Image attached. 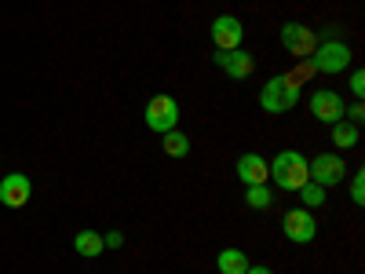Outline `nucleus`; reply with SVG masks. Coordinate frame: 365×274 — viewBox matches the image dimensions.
Here are the masks:
<instances>
[{
  "mask_svg": "<svg viewBox=\"0 0 365 274\" xmlns=\"http://www.w3.org/2000/svg\"><path fill=\"white\" fill-rule=\"evenodd\" d=\"M73 249L81 253V256H103V234H96V230H81L77 238H73Z\"/></svg>",
  "mask_w": 365,
  "mask_h": 274,
  "instance_id": "nucleus-14",
  "label": "nucleus"
},
{
  "mask_svg": "<svg viewBox=\"0 0 365 274\" xmlns=\"http://www.w3.org/2000/svg\"><path fill=\"white\" fill-rule=\"evenodd\" d=\"M311 113H314V121L336 125V121H344V99L336 96V91L322 88V91H314V96H311Z\"/></svg>",
  "mask_w": 365,
  "mask_h": 274,
  "instance_id": "nucleus-10",
  "label": "nucleus"
},
{
  "mask_svg": "<svg viewBox=\"0 0 365 274\" xmlns=\"http://www.w3.org/2000/svg\"><path fill=\"white\" fill-rule=\"evenodd\" d=\"M299 103V81L292 73H278L259 88V106L267 113H289Z\"/></svg>",
  "mask_w": 365,
  "mask_h": 274,
  "instance_id": "nucleus-2",
  "label": "nucleus"
},
{
  "mask_svg": "<svg viewBox=\"0 0 365 274\" xmlns=\"http://www.w3.org/2000/svg\"><path fill=\"white\" fill-rule=\"evenodd\" d=\"M161 150L168 158H187L190 154V139L182 136L179 128H172V132H165V139H161Z\"/></svg>",
  "mask_w": 365,
  "mask_h": 274,
  "instance_id": "nucleus-16",
  "label": "nucleus"
},
{
  "mask_svg": "<svg viewBox=\"0 0 365 274\" xmlns=\"http://www.w3.org/2000/svg\"><path fill=\"white\" fill-rule=\"evenodd\" d=\"M358 125H351V121H336V125H332V143H336L340 150H354L358 146Z\"/></svg>",
  "mask_w": 365,
  "mask_h": 274,
  "instance_id": "nucleus-15",
  "label": "nucleus"
},
{
  "mask_svg": "<svg viewBox=\"0 0 365 274\" xmlns=\"http://www.w3.org/2000/svg\"><path fill=\"white\" fill-rule=\"evenodd\" d=\"M241 37H245V26H241V19L220 15L216 22H212V44H216L220 51H237V48H241Z\"/></svg>",
  "mask_w": 365,
  "mask_h": 274,
  "instance_id": "nucleus-9",
  "label": "nucleus"
},
{
  "mask_svg": "<svg viewBox=\"0 0 365 274\" xmlns=\"http://www.w3.org/2000/svg\"><path fill=\"white\" fill-rule=\"evenodd\" d=\"M216 66L227 70L234 81H245L256 70V59L249 51H216Z\"/></svg>",
  "mask_w": 365,
  "mask_h": 274,
  "instance_id": "nucleus-12",
  "label": "nucleus"
},
{
  "mask_svg": "<svg viewBox=\"0 0 365 274\" xmlns=\"http://www.w3.org/2000/svg\"><path fill=\"white\" fill-rule=\"evenodd\" d=\"M245 274H274V270H270V267H263V263H256V267L249 263V270H245Z\"/></svg>",
  "mask_w": 365,
  "mask_h": 274,
  "instance_id": "nucleus-23",
  "label": "nucleus"
},
{
  "mask_svg": "<svg viewBox=\"0 0 365 274\" xmlns=\"http://www.w3.org/2000/svg\"><path fill=\"white\" fill-rule=\"evenodd\" d=\"M307 172H311V183H318V187H336V183H344L347 176V165L340 154H314V161H307Z\"/></svg>",
  "mask_w": 365,
  "mask_h": 274,
  "instance_id": "nucleus-6",
  "label": "nucleus"
},
{
  "mask_svg": "<svg viewBox=\"0 0 365 274\" xmlns=\"http://www.w3.org/2000/svg\"><path fill=\"white\" fill-rule=\"evenodd\" d=\"M103 245H106V249H120V245H125V234H120V230L103 234Z\"/></svg>",
  "mask_w": 365,
  "mask_h": 274,
  "instance_id": "nucleus-22",
  "label": "nucleus"
},
{
  "mask_svg": "<svg viewBox=\"0 0 365 274\" xmlns=\"http://www.w3.org/2000/svg\"><path fill=\"white\" fill-rule=\"evenodd\" d=\"M344 113H347V121H351V125H358V121L365 117V106H361V99H358V103H351V106H344Z\"/></svg>",
  "mask_w": 365,
  "mask_h": 274,
  "instance_id": "nucleus-21",
  "label": "nucleus"
},
{
  "mask_svg": "<svg viewBox=\"0 0 365 274\" xmlns=\"http://www.w3.org/2000/svg\"><path fill=\"white\" fill-rule=\"evenodd\" d=\"M267 168H270V179H274V187H278V191H299L303 183L311 179L307 158H303L299 150H282L274 161H267Z\"/></svg>",
  "mask_w": 365,
  "mask_h": 274,
  "instance_id": "nucleus-1",
  "label": "nucleus"
},
{
  "mask_svg": "<svg viewBox=\"0 0 365 274\" xmlns=\"http://www.w3.org/2000/svg\"><path fill=\"white\" fill-rule=\"evenodd\" d=\"M216 267H220V274H245L249 270V256L241 249H223L216 256Z\"/></svg>",
  "mask_w": 365,
  "mask_h": 274,
  "instance_id": "nucleus-13",
  "label": "nucleus"
},
{
  "mask_svg": "<svg viewBox=\"0 0 365 274\" xmlns=\"http://www.w3.org/2000/svg\"><path fill=\"white\" fill-rule=\"evenodd\" d=\"M282 230L289 241H296V245H307V241H314L318 234V223L311 216V208H289L285 220H282Z\"/></svg>",
  "mask_w": 365,
  "mask_h": 274,
  "instance_id": "nucleus-7",
  "label": "nucleus"
},
{
  "mask_svg": "<svg viewBox=\"0 0 365 274\" xmlns=\"http://www.w3.org/2000/svg\"><path fill=\"white\" fill-rule=\"evenodd\" d=\"M29 194H34V187H29V176L8 172L4 179H0V205H4V208H26V205H29Z\"/></svg>",
  "mask_w": 365,
  "mask_h": 274,
  "instance_id": "nucleus-8",
  "label": "nucleus"
},
{
  "mask_svg": "<svg viewBox=\"0 0 365 274\" xmlns=\"http://www.w3.org/2000/svg\"><path fill=\"white\" fill-rule=\"evenodd\" d=\"M245 205H249V208H259V212L274 205V194H270L267 183H256V187H249V191H245Z\"/></svg>",
  "mask_w": 365,
  "mask_h": 274,
  "instance_id": "nucleus-17",
  "label": "nucleus"
},
{
  "mask_svg": "<svg viewBox=\"0 0 365 274\" xmlns=\"http://www.w3.org/2000/svg\"><path fill=\"white\" fill-rule=\"evenodd\" d=\"M237 179L245 183V187H256V183H267L270 179V168H267V158L263 154H241L237 165H234Z\"/></svg>",
  "mask_w": 365,
  "mask_h": 274,
  "instance_id": "nucleus-11",
  "label": "nucleus"
},
{
  "mask_svg": "<svg viewBox=\"0 0 365 274\" xmlns=\"http://www.w3.org/2000/svg\"><path fill=\"white\" fill-rule=\"evenodd\" d=\"M299 194V201H303V208H322L325 205V187H318V183H303V187L296 191Z\"/></svg>",
  "mask_w": 365,
  "mask_h": 274,
  "instance_id": "nucleus-18",
  "label": "nucleus"
},
{
  "mask_svg": "<svg viewBox=\"0 0 365 274\" xmlns=\"http://www.w3.org/2000/svg\"><path fill=\"white\" fill-rule=\"evenodd\" d=\"M143 117H146V128H154L158 136H165V132L175 128V121H179V103L172 96H154L146 103Z\"/></svg>",
  "mask_w": 365,
  "mask_h": 274,
  "instance_id": "nucleus-5",
  "label": "nucleus"
},
{
  "mask_svg": "<svg viewBox=\"0 0 365 274\" xmlns=\"http://www.w3.org/2000/svg\"><path fill=\"white\" fill-rule=\"evenodd\" d=\"M282 44L292 59H311L314 48H318V34L303 22H285L282 26Z\"/></svg>",
  "mask_w": 365,
  "mask_h": 274,
  "instance_id": "nucleus-4",
  "label": "nucleus"
},
{
  "mask_svg": "<svg viewBox=\"0 0 365 274\" xmlns=\"http://www.w3.org/2000/svg\"><path fill=\"white\" fill-rule=\"evenodd\" d=\"M351 59H354V51H351L344 41H325V44L314 48L311 66H314L318 73H344V70L351 66Z\"/></svg>",
  "mask_w": 365,
  "mask_h": 274,
  "instance_id": "nucleus-3",
  "label": "nucleus"
},
{
  "mask_svg": "<svg viewBox=\"0 0 365 274\" xmlns=\"http://www.w3.org/2000/svg\"><path fill=\"white\" fill-rule=\"evenodd\" d=\"M351 91H354V99H361V96H365V73H361V70H354V73H351Z\"/></svg>",
  "mask_w": 365,
  "mask_h": 274,
  "instance_id": "nucleus-20",
  "label": "nucleus"
},
{
  "mask_svg": "<svg viewBox=\"0 0 365 274\" xmlns=\"http://www.w3.org/2000/svg\"><path fill=\"white\" fill-rule=\"evenodd\" d=\"M351 201H354V205L365 201V172H361V168H358L354 179H351Z\"/></svg>",
  "mask_w": 365,
  "mask_h": 274,
  "instance_id": "nucleus-19",
  "label": "nucleus"
}]
</instances>
